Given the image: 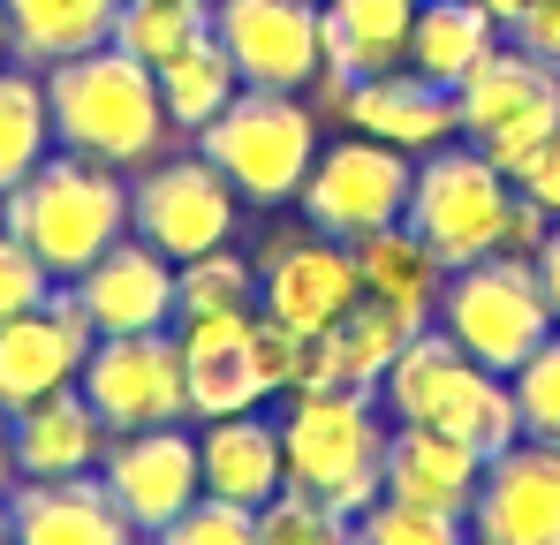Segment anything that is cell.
I'll use <instances>...</instances> for the list:
<instances>
[{"label": "cell", "mask_w": 560, "mask_h": 545, "mask_svg": "<svg viewBox=\"0 0 560 545\" xmlns=\"http://www.w3.org/2000/svg\"><path fill=\"white\" fill-rule=\"evenodd\" d=\"M46 114H54V144L98 160V167H152L175 137L167 106H160V77L144 61H129L121 46H92L77 61L46 69Z\"/></svg>", "instance_id": "1"}, {"label": "cell", "mask_w": 560, "mask_h": 545, "mask_svg": "<svg viewBox=\"0 0 560 545\" xmlns=\"http://www.w3.org/2000/svg\"><path fill=\"white\" fill-rule=\"evenodd\" d=\"M0 228L23 251H38V266L54 280H77L106 243L129 235V175L54 144L31 175L0 197Z\"/></svg>", "instance_id": "2"}, {"label": "cell", "mask_w": 560, "mask_h": 545, "mask_svg": "<svg viewBox=\"0 0 560 545\" xmlns=\"http://www.w3.org/2000/svg\"><path fill=\"white\" fill-rule=\"evenodd\" d=\"M386 432H394V417L364 386H303V394H288V417H280L288 485L357 523L386 492Z\"/></svg>", "instance_id": "3"}, {"label": "cell", "mask_w": 560, "mask_h": 545, "mask_svg": "<svg viewBox=\"0 0 560 545\" xmlns=\"http://www.w3.org/2000/svg\"><path fill=\"white\" fill-rule=\"evenodd\" d=\"M378 402H386L394 425H432V432L477 448L485 462L523 440L515 386L500 371H485L477 357H463L440 326H424V334L401 341V357L386 363V379H378Z\"/></svg>", "instance_id": "4"}, {"label": "cell", "mask_w": 560, "mask_h": 545, "mask_svg": "<svg viewBox=\"0 0 560 545\" xmlns=\"http://www.w3.org/2000/svg\"><path fill=\"white\" fill-rule=\"evenodd\" d=\"M318 144H326V121L311 114L303 91H250L243 84L235 106L212 129H197V152L235 182V197L258 205V212H280V205L303 197Z\"/></svg>", "instance_id": "5"}, {"label": "cell", "mask_w": 560, "mask_h": 545, "mask_svg": "<svg viewBox=\"0 0 560 545\" xmlns=\"http://www.w3.org/2000/svg\"><path fill=\"white\" fill-rule=\"evenodd\" d=\"M432 326H440V334H447L463 357H477L485 371L515 379L523 363L546 349L553 311H546V288H538L530 258L492 251V258H477V266H455V272H447Z\"/></svg>", "instance_id": "6"}, {"label": "cell", "mask_w": 560, "mask_h": 545, "mask_svg": "<svg viewBox=\"0 0 560 545\" xmlns=\"http://www.w3.org/2000/svg\"><path fill=\"white\" fill-rule=\"evenodd\" d=\"M508 205H515V182L500 175L469 137H455V144H440V152L417 160L409 212H401V220L424 235V251H432L440 266L455 272V266H477V258L500 251Z\"/></svg>", "instance_id": "7"}, {"label": "cell", "mask_w": 560, "mask_h": 545, "mask_svg": "<svg viewBox=\"0 0 560 545\" xmlns=\"http://www.w3.org/2000/svg\"><path fill=\"white\" fill-rule=\"evenodd\" d=\"M455 129L515 182L523 160L560 129V69H546L538 54H523L515 38H500L455 91Z\"/></svg>", "instance_id": "8"}, {"label": "cell", "mask_w": 560, "mask_h": 545, "mask_svg": "<svg viewBox=\"0 0 560 545\" xmlns=\"http://www.w3.org/2000/svg\"><path fill=\"white\" fill-rule=\"evenodd\" d=\"M235 228H243V197L205 152H160L152 167L129 175V235H144L175 266L235 243Z\"/></svg>", "instance_id": "9"}, {"label": "cell", "mask_w": 560, "mask_h": 545, "mask_svg": "<svg viewBox=\"0 0 560 545\" xmlns=\"http://www.w3.org/2000/svg\"><path fill=\"white\" fill-rule=\"evenodd\" d=\"M409 182H417V160H409V152H394V144H378L364 129H349V137L318 144L295 212H303V228L357 243V235L394 228V220L409 212Z\"/></svg>", "instance_id": "10"}, {"label": "cell", "mask_w": 560, "mask_h": 545, "mask_svg": "<svg viewBox=\"0 0 560 545\" xmlns=\"http://www.w3.org/2000/svg\"><path fill=\"white\" fill-rule=\"evenodd\" d=\"M84 402L106 432H152V425H189V363L175 326L160 334H106L77 371Z\"/></svg>", "instance_id": "11"}, {"label": "cell", "mask_w": 560, "mask_h": 545, "mask_svg": "<svg viewBox=\"0 0 560 545\" xmlns=\"http://www.w3.org/2000/svg\"><path fill=\"white\" fill-rule=\"evenodd\" d=\"M212 38L250 91H303L326 69V0H212Z\"/></svg>", "instance_id": "12"}, {"label": "cell", "mask_w": 560, "mask_h": 545, "mask_svg": "<svg viewBox=\"0 0 560 545\" xmlns=\"http://www.w3.org/2000/svg\"><path fill=\"white\" fill-rule=\"evenodd\" d=\"M357 303H364V280H357V251L341 235L295 228L258 251V311L288 334H326Z\"/></svg>", "instance_id": "13"}, {"label": "cell", "mask_w": 560, "mask_h": 545, "mask_svg": "<svg viewBox=\"0 0 560 545\" xmlns=\"http://www.w3.org/2000/svg\"><path fill=\"white\" fill-rule=\"evenodd\" d=\"M98 485L114 492V508L160 538L189 500L205 492V469H197V432L189 425H152V432H114L98 454Z\"/></svg>", "instance_id": "14"}, {"label": "cell", "mask_w": 560, "mask_h": 545, "mask_svg": "<svg viewBox=\"0 0 560 545\" xmlns=\"http://www.w3.org/2000/svg\"><path fill=\"white\" fill-rule=\"evenodd\" d=\"M469 545H560V448L515 440L485 462L469 500Z\"/></svg>", "instance_id": "15"}, {"label": "cell", "mask_w": 560, "mask_h": 545, "mask_svg": "<svg viewBox=\"0 0 560 545\" xmlns=\"http://www.w3.org/2000/svg\"><path fill=\"white\" fill-rule=\"evenodd\" d=\"M61 288L77 295V311H84V326L98 341L106 334H160V326H175V258H160L144 235L106 243L92 266L77 280H61Z\"/></svg>", "instance_id": "16"}, {"label": "cell", "mask_w": 560, "mask_h": 545, "mask_svg": "<svg viewBox=\"0 0 560 545\" xmlns=\"http://www.w3.org/2000/svg\"><path fill=\"white\" fill-rule=\"evenodd\" d=\"M92 326H84V311H77V295L69 288H54L38 311H23V318H8L0 326V409L15 417V409H31L38 394H61V386H77V371L92 357Z\"/></svg>", "instance_id": "17"}, {"label": "cell", "mask_w": 560, "mask_h": 545, "mask_svg": "<svg viewBox=\"0 0 560 545\" xmlns=\"http://www.w3.org/2000/svg\"><path fill=\"white\" fill-rule=\"evenodd\" d=\"M15 545H144V531L114 508V492L92 477H15L0 500Z\"/></svg>", "instance_id": "18"}, {"label": "cell", "mask_w": 560, "mask_h": 545, "mask_svg": "<svg viewBox=\"0 0 560 545\" xmlns=\"http://www.w3.org/2000/svg\"><path fill=\"white\" fill-rule=\"evenodd\" d=\"M250 326L258 311H220V318H183L175 341L189 363V417L212 425V417H243V409H266V379L250 363Z\"/></svg>", "instance_id": "19"}, {"label": "cell", "mask_w": 560, "mask_h": 545, "mask_svg": "<svg viewBox=\"0 0 560 545\" xmlns=\"http://www.w3.org/2000/svg\"><path fill=\"white\" fill-rule=\"evenodd\" d=\"M341 129H364V137L409 152V160H424V152H440V144L463 137V129H455V91L424 84L417 69L357 77V84H349V121H341Z\"/></svg>", "instance_id": "20"}, {"label": "cell", "mask_w": 560, "mask_h": 545, "mask_svg": "<svg viewBox=\"0 0 560 545\" xmlns=\"http://www.w3.org/2000/svg\"><path fill=\"white\" fill-rule=\"evenodd\" d=\"M197 469H205V492L243 500V508H266L280 485H288L280 425L266 417V409H243V417H212V425H197Z\"/></svg>", "instance_id": "21"}, {"label": "cell", "mask_w": 560, "mask_h": 545, "mask_svg": "<svg viewBox=\"0 0 560 545\" xmlns=\"http://www.w3.org/2000/svg\"><path fill=\"white\" fill-rule=\"evenodd\" d=\"M477 477H485V454L432 432V425H394L386 432V492L394 500H417V508H440V515L469 523Z\"/></svg>", "instance_id": "22"}, {"label": "cell", "mask_w": 560, "mask_h": 545, "mask_svg": "<svg viewBox=\"0 0 560 545\" xmlns=\"http://www.w3.org/2000/svg\"><path fill=\"white\" fill-rule=\"evenodd\" d=\"M106 425L84 402V386L38 394L31 409H15V477H92L106 454Z\"/></svg>", "instance_id": "23"}, {"label": "cell", "mask_w": 560, "mask_h": 545, "mask_svg": "<svg viewBox=\"0 0 560 545\" xmlns=\"http://www.w3.org/2000/svg\"><path fill=\"white\" fill-rule=\"evenodd\" d=\"M349 251H357V280H364V295H372V303L401 311V318H417V326H432V311H440V288H447V266L424 251V235H417L409 220L357 235Z\"/></svg>", "instance_id": "24"}, {"label": "cell", "mask_w": 560, "mask_h": 545, "mask_svg": "<svg viewBox=\"0 0 560 545\" xmlns=\"http://www.w3.org/2000/svg\"><path fill=\"white\" fill-rule=\"evenodd\" d=\"M409 334H424V326L364 295L349 318H334L326 334H311V386H364V394H378L386 363L401 357Z\"/></svg>", "instance_id": "25"}, {"label": "cell", "mask_w": 560, "mask_h": 545, "mask_svg": "<svg viewBox=\"0 0 560 545\" xmlns=\"http://www.w3.org/2000/svg\"><path fill=\"white\" fill-rule=\"evenodd\" d=\"M0 15H8V54L46 77L54 61H77L92 46H114L121 0H0Z\"/></svg>", "instance_id": "26"}, {"label": "cell", "mask_w": 560, "mask_h": 545, "mask_svg": "<svg viewBox=\"0 0 560 545\" xmlns=\"http://www.w3.org/2000/svg\"><path fill=\"white\" fill-rule=\"evenodd\" d=\"M508 31L477 8V0H417V23H409V61L401 69H417L424 84L440 91H463V77L500 46Z\"/></svg>", "instance_id": "27"}, {"label": "cell", "mask_w": 560, "mask_h": 545, "mask_svg": "<svg viewBox=\"0 0 560 545\" xmlns=\"http://www.w3.org/2000/svg\"><path fill=\"white\" fill-rule=\"evenodd\" d=\"M417 0H326V69L334 77H386L409 61Z\"/></svg>", "instance_id": "28"}, {"label": "cell", "mask_w": 560, "mask_h": 545, "mask_svg": "<svg viewBox=\"0 0 560 545\" xmlns=\"http://www.w3.org/2000/svg\"><path fill=\"white\" fill-rule=\"evenodd\" d=\"M160 77V106H167V121L183 129V137H197V129H212L228 106H235V91H243V77H235V61H228V46L205 31V38H189L175 61H160L152 69Z\"/></svg>", "instance_id": "29"}, {"label": "cell", "mask_w": 560, "mask_h": 545, "mask_svg": "<svg viewBox=\"0 0 560 545\" xmlns=\"http://www.w3.org/2000/svg\"><path fill=\"white\" fill-rule=\"evenodd\" d=\"M54 152V114H46V77L8 61L0 69V197Z\"/></svg>", "instance_id": "30"}, {"label": "cell", "mask_w": 560, "mask_h": 545, "mask_svg": "<svg viewBox=\"0 0 560 545\" xmlns=\"http://www.w3.org/2000/svg\"><path fill=\"white\" fill-rule=\"evenodd\" d=\"M220 311H258V258L235 251V243L175 266V326L183 318H220Z\"/></svg>", "instance_id": "31"}, {"label": "cell", "mask_w": 560, "mask_h": 545, "mask_svg": "<svg viewBox=\"0 0 560 545\" xmlns=\"http://www.w3.org/2000/svg\"><path fill=\"white\" fill-rule=\"evenodd\" d=\"M205 31H212L205 0H121V15H114V46L129 61H144V69L175 61L189 38H205Z\"/></svg>", "instance_id": "32"}, {"label": "cell", "mask_w": 560, "mask_h": 545, "mask_svg": "<svg viewBox=\"0 0 560 545\" xmlns=\"http://www.w3.org/2000/svg\"><path fill=\"white\" fill-rule=\"evenodd\" d=\"M357 545H469V523L463 515H440V508H417V500L378 492L372 508L357 515Z\"/></svg>", "instance_id": "33"}, {"label": "cell", "mask_w": 560, "mask_h": 545, "mask_svg": "<svg viewBox=\"0 0 560 545\" xmlns=\"http://www.w3.org/2000/svg\"><path fill=\"white\" fill-rule=\"evenodd\" d=\"M258 545H357V523H349V515H334L326 500H311V492L280 485L273 500L258 508Z\"/></svg>", "instance_id": "34"}, {"label": "cell", "mask_w": 560, "mask_h": 545, "mask_svg": "<svg viewBox=\"0 0 560 545\" xmlns=\"http://www.w3.org/2000/svg\"><path fill=\"white\" fill-rule=\"evenodd\" d=\"M152 545H258V508L220 500V492H197Z\"/></svg>", "instance_id": "35"}, {"label": "cell", "mask_w": 560, "mask_h": 545, "mask_svg": "<svg viewBox=\"0 0 560 545\" xmlns=\"http://www.w3.org/2000/svg\"><path fill=\"white\" fill-rule=\"evenodd\" d=\"M508 386H515V409H523V440L560 448V326L546 334V349L523 363Z\"/></svg>", "instance_id": "36"}, {"label": "cell", "mask_w": 560, "mask_h": 545, "mask_svg": "<svg viewBox=\"0 0 560 545\" xmlns=\"http://www.w3.org/2000/svg\"><path fill=\"white\" fill-rule=\"evenodd\" d=\"M250 363H258V379H266V394H303L311 386V334H288L273 326L266 311H258V326H250Z\"/></svg>", "instance_id": "37"}, {"label": "cell", "mask_w": 560, "mask_h": 545, "mask_svg": "<svg viewBox=\"0 0 560 545\" xmlns=\"http://www.w3.org/2000/svg\"><path fill=\"white\" fill-rule=\"evenodd\" d=\"M54 288H61V280L38 266V251H23V243L0 228V326H8V318H23V311H38Z\"/></svg>", "instance_id": "38"}, {"label": "cell", "mask_w": 560, "mask_h": 545, "mask_svg": "<svg viewBox=\"0 0 560 545\" xmlns=\"http://www.w3.org/2000/svg\"><path fill=\"white\" fill-rule=\"evenodd\" d=\"M508 38L523 54H538L546 69H560V0H523V15L508 23Z\"/></svg>", "instance_id": "39"}, {"label": "cell", "mask_w": 560, "mask_h": 545, "mask_svg": "<svg viewBox=\"0 0 560 545\" xmlns=\"http://www.w3.org/2000/svg\"><path fill=\"white\" fill-rule=\"evenodd\" d=\"M553 235V212L538 205V197H523L515 189V205H508V235H500V251L508 258H538V243Z\"/></svg>", "instance_id": "40"}, {"label": "cell", "mask_w": 560, "mask_h": 545, "mask_svg": "<svg viewBox=\"0 0 560 545\" xmlns=\"http://www.w3.org/2000/svg\"><path fill=\"white\" fill-rule=\"evenodd\" d=\"M515 189H523V197H538V205H546V212L560 220V129L546 137V144H538V152H530V160H523Z\"/></svg>", "instance_id": "41"}, {"label": "cell", "mask_w": 560, "mask_h": 545, "mask_svg": "<svg viewBox=\"0 0 560 545\" xmlns=\"http://www.w3.org/2000/svg\"><path fill=\"white\" fill-rule=\"evenodd\" d=\"M530 272H538V288H546V311H553V326H560V220H553V235L538 243Z\"/></svg>", "instance_id": "42"}, {"label": "cell", "mask_w": 560, "mask_h": 545, "mask_svg": "<svg viewBox=\"0 0 560 545\" xmlns=\"http://www.w3.org/2000/svg\"><path fill=\"white\" fill-rule=\"evenodd\" d=\"M15 492V417L0 409V500Z\"/></svg>", "instance_id": "43"}, {"label": "cell", "mask_w": 560, "mask_h": 545, "mask_svg": "<svg viewBox=\"0 0 560 545\" xmlns=\"http://www.w3.org/2000/svg\"><path fill=\"white\" fill-rule=\"evenodd\" d=\"M477 8H485V15H492V23H500V31H508V23H515V15H523V0H477Z\"/></svg>", "instance_id": "44"}, {"label": "cell", "mask_w": 560, "mask_h": 545, "mask_svg": "<svg viewBox=\"0 0 560 545\" xmlns=\"http://www.w3.org/2000/svg\"><path fill=\"white\" fill-rule=\"evenodd\" d=\"M8 61H15V54H8V15H0V69H8Z\"/></svg>", "instance_id": "45"}, {"label": "cell", "mask_w": 560, "mask_h": 545, "mask_svg": "<svg viewBox=\"0 0 560 545\" xmlns=\"http://www.w3.org/2000/svg\"><path fill=\"white\" fill-rule=\"evenodd\" d=\"M0 545H15V531H8V508H0Z\"/></svg>", "instance_id": "46"}, {"label": "cell", "mask_w": 560, "mask_h": 545, "mask_svg": "<svg viewBox=\"0 0 560 545\" xmlns=\"http://www.w3.org/2000/svg\"><path fill=\"white\" fill-rule=\"evenodd\" d=\"M205 8H212V0H205Z\"/></svg>", "instance_id": "47"}]
</instances>
